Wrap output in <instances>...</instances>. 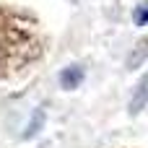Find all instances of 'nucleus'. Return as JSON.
I'll use <instances>...</instances> for the list:
<instances>
[{
	"label": "nucleus",
	"mask_w": 148,
	"mask_h": 148,
	"mask_svg": "<svg viewBox=\"0 0 148 148\" xmlns=\"http://www.w3.org/2000/svg\"><path fill=\"white\" fill-rule=\"evenodd\" d=\"M81 78H83V70H81L78 65L65 68V70L60 73V86H62V88H75V86L81 83Z\"/></svg>",
	"instance_id": "f257e3e1"
},
{
	"label": "nucleus",
	"mask_w": 148,
	"mask_h": 148,
	"mask_svg": "<svg viewBox=\"0 0 148 148\" xmlns=\"http://www.w3.org/2000/svg\"><path fill=\"white\" fill-rule=\"evenodd\" d=\"M42 122H44V114H42V112H36V117H34V125H31V127H29V130H26L23 135H34V133H36V130L42 127Z\"/></svg>",
	"instance_id": "f03ea898"
},
{
	"label": "nucleus",
	"mask_w": 148,
	"mask_h": 148,
	"mask_svg": "<svg viewBox=\"0 0 148 148\" xmlns=\"http://www.w3.org/2000/svg\"><path fill=\"white\" fill-rule=\"evenodd\" d=\"M138 23H148V10H140V16H138Z\"/></svg>",
	"instance_id": "7ed1b4c3"
}]
</instances>
